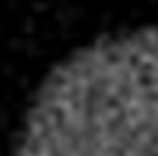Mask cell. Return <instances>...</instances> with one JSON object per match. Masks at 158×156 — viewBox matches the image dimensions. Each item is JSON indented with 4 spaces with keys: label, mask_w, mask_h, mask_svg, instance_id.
I'll return each mask as SVG.
<instances>
[{
    "label": "cell",
    "mask_w": 158,
    "mask_h": 156,
    "mask_svg": "<svg viewBox=\"0 0 158 156\" xmlns=\"http://www.w3.org/2000/svg\"><path fill=\"white\" fill-rule=\"evenodd\" d=\"M26 156H158V27L77 49L51 72Z\"/></svg>",
    "instance_id": "1"
}]
</instances>
